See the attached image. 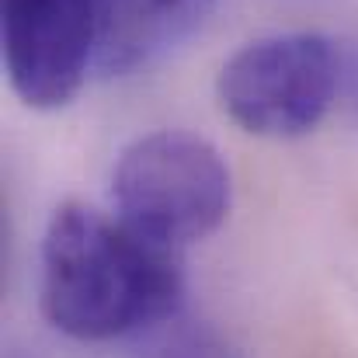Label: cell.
Returning a JSON list of instances; mask_svg holds the SVG:
<instances>
[{
	"label": "cell",
	"instance_id": "cell-4",
	"mask_svg": "<svg viewBox=\"0 0 358 358\" xmlns=\"http://www.w3.org/2000/svg\"><path fill=\"white\" fill-rule=\"evenodd\" d=\"M3 73L10 91L38 112L77 98L98 70V17L91 0H0Z\"/></svg>",
	"mask_w": 358,
	"mask_h": 358
},
{
	"label": "cell",
	"instance_id": "cell-6",
	"mask_svg": "<svg viewBox=\"0 0 358 358\" xmlns=\"http://www.w3.org/2000/svg\"><path fill=\"white\" fill-rule=\"evenodd\" d=\"M136 358H243L216 327L174 313L157 327L136 334Z\"/></svg>",
	"mask_w": 358,
	"mask_h": 358
},
{
	"label": "cell",
	"instance_id": "cell-5",
	"mask_svg": "<svg viewBox=\"0 0 358 358\" xmlns=\"http://www.w3.org/2000/svg\"><path fill=\"white\" fill-rule=\"evenodd\" d=\"M98 17V73L146 70L209 17L216 0H91Z\"/></svg>",
	"mask_w": 358,
	"mask_h": 358
},
{
	"label": "cell",
	"instance_id": "cell-1",
	"mask_svg": "<svg viewBox=\"0 0 358 358\" xmlns=\"http://www.w3.org/2000/svg\"><path fill=\"white\" fill-rule=\"evenodd\" d=\"M38 306L73 341L136 338L185 306L178 250L91 206L63 202L42 234Z\"/></svg>",
	"mask_w": 358,
	"mask_h": 358
},
{
	"label": "cell",
	"instance_id": "cell-3",
	"mask_svg": "<svg viewBox=\"0 0 358 358\" xmlns=\"http://www.w3.org/2000/svg\"><path fill=\"white\" fill-rule=\"evenodd\" d=\"M341 84V59L327 35H264L223 63L216 77L220 105L243 132L296 139L327 119Z\"/></svg>",
	"mask_w": 358,
	"mask_h": 358
},
{
	"label": "cell",
	"instance_id": "cell-2",
	"mask_svg": "<svg viewBox=\"0 0 358 358\" xmlns=\"http://www.w3.org/2000/svg\"><path fill=\"white\" fill-rule=\"evenodd\" d=\"M230 199L234 181L220 150L181 129L132 139L112 171L119 220L171 250L216 234L230 213Z\"/></svg>",
	"mask_w": 358,
	"mask_h": 358
}]
</instances>
